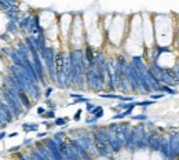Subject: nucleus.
Wrapping results in <instances>:
<instances>
[{"instance_id":"obj_1","label":"nucleus","mask_w":179,"mask_h":160,"mask_svg":"<svg viewBox=\"0 0 179 160\" xmlns=\"http://www.w3.org/2000/svg\"><path fill=\"white\" fill-rule=\"evenodd\" d=\"M62 68H63V58H62V55L59 54L58 57H57V73L58 75L62 73Z\"/></svg>"},{"instance_id":"obj_2","label":"nucleus","mask_w":179,"mask_h":160,"mask_svg":"<svg viewBox=\"0 0 179 160\" xmlns=\"http://www.w3.org/2000/svg\"><path fill=\"white\" fill-rule=\"evenodd\" d=\"M19 97H21V99L24 101V104H25V106L26 108H31V102L28 101V98L25 97V94L22 93V91H19Z\"/></svg>"},{"instance_id":"obj_3","label":"nucleus","mask_w":179,"mask_h":160,"mask_svg":"<svg viewBox=\"0 0 179 160\" xmlns=\"http://www.w3.org/2000/svg\"><path fill=\"white\" fill-rule=\"evenodd\" d=\"M8 32H17V25H15V22L14 21H11L10 19V22H8Z\"/></svg>"},{"instance_id":"obj_4","label":"nucleus","mask_w":179,"mask_h":160,"mask_svg":"<svg viewBox=\"0 0 179 160\" xmlns=\"http://www.w3.org/2000/svg\"><path fill=\"white\" fill-rule=\"evenodd\" d=\"M24 130H25V131H36L37 128H36V126H26V124H25V126H24Z\"/></svg>"},{"instance_id":"obj_5","label":"nucleus","mask_w":179,"mask_h":160,"mask_svg":"<svg viewBox=\"0 0 179 160\" xmlns=\"http://www.w3.org/2000/svg\"><path fill=\"white\" fill-rule=\"evenodd\" d=\"M80 115H81V111H77V112H76V115H74V120H79Z\"/></svg>"},{"instance_id":"obj_6","label":"nucleus","mask_w":179,"mask_h":160,"mask_svg":"<svg viewBox=\"0 0 179 160\" xmlns=\"http://www.w3.org/2000/svg\"><path fill=\"white\" fill-rule=\"evenodd\" d=\"M55 123H57V124H63V123H65V120H63V119H57V120H55Z\"/></svg>"},{"instance_id":"obj_7","label":"nucleus","mask_w":179,"mask_h":160,"mask_svg":"<svg viewBox=\"0 0 179 160\" xmlns=\"http://www.w3.org/2000/svg\"><path fill=\"white\" fill-rule=\"evenodd\" d=\"M44 118H54V112H48V113H46V116Z\"/></svg>"},{"instance_id":"obj_8","label":"nucleus","mask_w":179,"mask_h":160,"mask_svg":"<svg viewBox=\"0 0 179 160\" xmlns=\"http://www.w3.org/2000/svg\"><path fill=\"white\" fill-rule=\"evenodd\" d=\"M51 91H53V88H47V91H46V97L50 95V94H51Z\"/></svg>"},{"instance_id":"obj_9","label":"nucleus","mask_w":179,"mask_h":160,"mask_svg":"<svg viewBox=\"0 0 179 160\" xmlns=\"http://www.w3.org/2000/svg\"><path fill=\"white\" fill-rule=\"evenodd\" d=\"M18 149H19V146H14V148H11V152H14V150H18Z\"/></svg>"},{"instance_id":"obj_10","label":"nucleus","mask_w":179,"mask_h":160,"mask_svg":"<svg viewBox=\"0 0 179 160\" xmlns=\"http://www.w3.org/2000/svg\"><path fill=\"white\" fill-rule=\"evenodd\" d=\"M6 138V133H0V139Z\"/></svg>"},{"instance_id":"obj_11","label":"nucleus","mask_w":179,"mask_h":160,"mask_svg":"<svg viewBox=\"0 0 179 160\" xmlns=\"http://www.w3.org/2000/svg\"><path fill=\"white\" fill-rule=\"evenodd\" d=\"M37 112H39V113H44V109H43V108H39V109H37Z\"/></svg>"},{"instance_id":"obj_12","label":"nucleus","mask_w":179,"mask_h":160,"mask_svg":"<svg viewBox=\"0 0 179 160\" xmlns=\"http://www.w3.org/2000/svg\"><path fill=\"white\" fill-rule=\"evenodd\" d=\"M87 109H88V111H91V109H92V105H91V104H88V105H87Z\"/></svg>"}]
</instances>
